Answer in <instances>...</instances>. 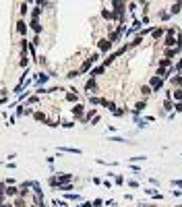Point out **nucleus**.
Returning <instances> with one entry per match:
<instances>
[{"label":"nucleus","instance_id":"obj_4","mask_svg":"<svg viewBox=\"0 0 182 207\" xmlns=\"http://www.w3.org/2000/svg\"><path fill=\"white\" fill-rule=\"evenodd\" d=\"M35 120H46V114L43 112H35Z\"/></svg>","mask_w":182,"mask_h":207},{"label":"nucleus","instance_id":"obj_6","mask_svg":"<svg viewBox=\"0 0 182 207\" xmlns=\"http://www.w3.org/2000/svg\"><path fill=\"white\" fill-rule=\"evenodd\" d=\"M141 91H143V95H149V93H151V91H149V87H147V85H145V87H141Z\"/></svg>","mask_w":182,"mask_h":207},{"label":"nucleus","instance_id":"obj_2","mask_svg":"<svg viewBox=\"0 0 182 207\" xmlns=\"http://www.w3.org/2000/svg\"><path fill=\"white\" fill-rule=\"evenodd\" d=\"M25 29H27L25 23H23V21H17V31H19V33H25Z\"/></svg>","mask_w":182,"mask_h":207},{"label":"nucleus","instance_id":"obj_3","mask_svg":"<svg viewBox=\"0 0 182 207\" xmlns=\"http://www.w3.org/2000/svg\"><path fill=\"white\" fill-rule=\"evenodd\" d=\"M4 195H10L13 197V195H17V189L15 187H8V189H4Z\"/></svg>","mask_w":182,"mask_h":207},{"label":"nucleus","instance_id":"obj_1","mask_svg":"<svg viewBox=\"0 0 182 207\" xmlns=\"http://www.w3.org/2000/svg\"><path fill=\"white\" fill-rule=\"evenodd\" d=\"M83 110H85V106H81V104H77V106L73 108V116H81V114H83Z\"/></svg>","mask_w":182,"mask_h":207},{"label":"nucleus","instance_id":"obj_8","mask_svg":"<svg viewBox=\"0 0 182 207\" xmlns=\"http://www.w3.org/2000/svg\"><path fill=\"white\" fill-rule=\"evenodd\" d=\"M0 207H10V205H8V203H2V205H0Z\"/></svg>","mask_w":182,"mask_h":207},{"label":"nucleus","instance_id":"obj_5","mask_svg":"<svg viewBox=\"0 0 182 207\" xmlns=\"http://www.w3.org/2000/svg\"><path fill=\"white\" fill-rule=\"evenodd\" d=\"M66 100L68 102H77V93H66Z\"/></svg>","mask_w":182,"mask_h":207},{"label":"nucleus","instance_id":"obj_7","mask_svg":"<svg viewBox=\"0 0 182 207\" xmlns=\"http://www.w3.org/2000/svg\"><path fill=\"white\" fill-rule=\"evenodd\" d=\"M180 6H182V4H174V6H172V13H178V11H180Z\"/></svg>","mask_w":182,"mask_h":207}]
</instances>
